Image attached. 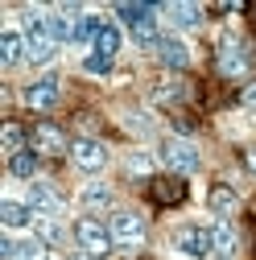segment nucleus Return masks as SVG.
Masks as SVG:
<instances>
[{
	"label": "nucleus",
	"mask_w": 256,
	"mask_h": 260,
	"mask_svg": "<svg viewBox=\"0 0 256 260\" xmlns=\"http://www.w3.org/2000/svg\"><path fill=\"white\" fill-rule=\"evenodd\" d=\"M157 199H162V203H178L182 199V186H162V190H157Z\"/></svg>",
	"instance_id": "cd10ccee"
},
{
	"label": "nucleus",
	"mask_w": 256,
	"mask_h": 260,
	"mask_svg": "<svg viewBox=\"0 0 256 260\" xmlns=\"http://www.w3.org/2000/svg\"><path fill=\"white\" fill-rule=\"evenodd\" d=\"M34 232H38L42 244H58V240H62V223H58L54 215H38V219H34Z\"/></svg>",
	"instance_id": "412c9836"
},
{
	"label": "nucleus",
	"mask_w": 256,
	"mask_h": 260,
	"mask_svg": "<svg viewBox=\"0 0 256 260\" xmlns=\"http://www.w3.org/2000/svg\"><path fill=\"white\" fill-rule=\"evenodd\" d=\"M67 260H87V256H67Z\"/></svg>",
	"instance_id": "7c9ffc66"
},
{
	"label": "nucleus",
	"mask_w": 256,
	"mask_h": 260,
	"mask_svg": "<svg viewBox=\"0 0 256 260\" xmlns=\"http://www.w3.org/2000/svg\"><path fill=\"white\" fill-rule=\"evenodd\" d=\"M75 240L83 244V252H91V256H108L112 252V227L108 223H100V219H79L75 223Z\"/></svg>",
	"instance_id": "f03ea898"
},
{
	"label": "nucleus",
	"mask_w": 256,
	"mask_h": 260,
	"mask_svg": "<svg viewBox=\"0 0 256 260\" xmlns=\"http://www.w3.org/2000/svg\"><path fill=\"white\" fill-rule=\"evenodd\" d=\"M244 108H252V112H256V83H252V87H244Z\"/></svg>",
	"instance_id": "c85d7f7f"
},
{
	"label": "nucleus",
	"mask_w": 256,
	"mask_h": 260,
	"mask_svg": "<svg viewBox=\"0 0 256 260\" xmlns=\"http://www.w3.org/2000/svg\"><path fill=\"white\" fill-rule=\"evenodd\" d=\"M29 211H42V215H58L62 211V194H58V186L54 182H29Z\"/></svg>",
	"instance_id": "0eeeda50"
},
{
	"label": "nucleus",
	"mask_w": 256,
	"mask_h": 260,
	"mask_svg": "<svg viewBox=\"0 0 256 260\" xmlns=\"http://www.w3.org/2000/svg\"><path fill=\"white\" fill-rule=\"evenodd\" d=\"M207 207H211L223 223H228V219L240 211V194H236L232 186H211V190H207Z\"/></svg>",
	"instance_id": "9d476101"
},
{
	"label": "nucleus",
	"mask_w": 256,
	"mask_h": 260,
	"mask_svg": "<svg viewBox=\"0 0 256 260\" xmlns=\"http://www.w3.org/2000/svg\"><path fill=\"white\" fill-rule=\"evenodd\" d=\"M34 145H38L42 157H54V153H67L71 149L67 137H62V128H54V124H38L34 128Z\"/></svg>",
	"instance_id": "9b49d317"
},
{
	"label": "nucleus",
	"mask_w": 256,
	"mask_h": 260,
	"mask_svg": "<svg viewBox=\"0 0 256 260\" xmlns=\"http://www.w3.org/2000/svg\"><path fill=\"white\" fill-rule=\"evenodd\" d=\"M0 141H5V157H13V153H21V149H25V137H21V128H17V124H5Z\"/></svg>",
	"instance_id": "393cba45"
},
{
	"label": "nucleus",
	"mask_w": 256,
	"mask_h": 260,
	"mask_svg": "<svg viewBox=\"0 0 256 260\" xmlns=\"http://www.w3.org/2000/svg\"><path fill=\"white\" fill-rule=\"evenodd\" d=\"M58 91H62V83H58V75H42V79H34L25 87V108H54L58 104Z\"/></svg>",
	"instance_id": "39448f33"
},
{
	"label": "nucleus",
	"mask_w": 256,
	"mask_h": 260,
	"mask_svg": "<svg viewBox=\"0 0 256 260\" xmlns=\"http://www.w3.org/2000/svg\"><path fill=\"white\" fill-rule=\"evenodd\" d=\"M116 17L133 29V34H137V29L157 25V9H153V5H116Z\"/></svg>",
	"instance_id": "ddd939ff"
},
{
	"label": "nucleus",
	"mask_w": 256,
	"mask_h": 260,
	"mask_svg": "<svg viewBox=\"0 0 256 260\" xmlns=\"http://www.w3.org/2000/svg\"><path fill=\"white\" fill-rule=\"evenodd\" d=\"M211 236H215V256L219 260H232L236 256V248H240V240H236V232H232V223H211Z\"/></svg>",
	"instance_id": "dca6fc26"
},
{
	"label": "nucleus",
	"mask_w": 256,
	"mask_h": 260,
	"mask_svg": "<svg viewBox=\"0 0 256 260\" xmlns=\"http://www.w3.org/2000/svg\"><path fill=\"white\" fill-rule=\"evenodd\" d=\"M0 54H5L9 67H17V62H29V38H21L17 29H5V34H0Z\"/></svg>",
	"instance_id": "2eb2a0df"
},
{
	"label": "nucleus",
	"mask_w": 256,
	"mask_h": 260,
	"mask_svg": "<svg viewBox=\"0 0 256 260\" xmlns=\"http://www.w3.org/2000/svg\"><path fill=\"white\" fill-rule=\"evenodd\" d=\"M166 13H170V21L182 29V34H190V29L203 25V9H199V5H170Z\"/></svg>",
	"instance_id": "f3484780"
},
{
	"label": "nucleus",
	"mask_w": 256,
	"mask_h": 260,
	"mask_svg": "<svg viewBox=\"0 0 256 260\" xmlns=\"http://www.w3.org/2000/svg\"><path fill=\"white\" fill-rule=\"evenodd\" d=\"M162 161H166L174 174H199V166H203L199 145L186 141V137H170V141H162Z\"/></svg>",
	"instance_id": "f257e3e1"
},
{
	"label": "nucleus",
	"mask_w": 256,
	"mask_h": 260,
	"mask_svg": "<svg viewBox=\"0 0 256 260\" xmlns=\"http://www.w3.org/2000/svg\"><path fill=\"white\" fill-rule=\"evenodd\" d=\"M219 71L223 75H244L248 71V54H244V46L232 34L223 38V46H219Z\"/></svg>",
	"instance_id": "1a4fd4ad"
},
{
	"label": "nucleus",
	"mask_w": 256,
	"mask_h": 260,
	"mask_svg": "<svg viewBox=\"0 0 256 260\" xmlns=\"http://www.w3.org/2000/svg\"><path fill=\"white\" fill-rule=\"evenodd\" d=\"M0 223H5L9 232L34 227V211H29V203H13V199H5V203H0Z\"/></svg>",
	"instance_id": "4468645a"
},
{
	"label": "nucleus",
	"mask_w": 256,
	"mask_h": 260,
	"mask_svg": "<svg viewBox=\"0 0 256 260\" xmlns=\"http://www.w3.org/2000/svg\"><path fill=\"white\" fill-rule=\"evenodd\" d=\"M108 227H112V240L124 244V248H133V244L145 240V223H141V215H133V211H116V215L108 219Z\"/></svg>",
	"instance_id": "20e7f679"
},
{
	"label": "nucleus",
	"mask_w": 256,
	"mask_h": 260,
	"mask_svg": "<svg viewBox=\"0 0 256 260\" xmlns=\"http://www.w3.org/2000/svg\"><path fill=\"white\" fill-rule=\"evenodd\" d=\"M120 42H124V38H120V29H116V25H104V29H100V38H95V54L116 58V54H120Z\"/></svg>",
	"instance_id": "6ab92c4d"
},
{
	"label": "nucleus",
	"mask_w": 256,
	"mask_h": 260,
	"mask_svg": "<svg viewBox=\"0 0 256 260\" xmlns=\"http://www.w3.org/2000/svg\"><path fill=\"white\" fill-rule=\"evenodd\" d=\"M248 166H252V174H256V153H248Z\"/></svg>",
	"instance_id": "c756f323"
},
{
	"label": "nucleus",
	"mask_w": 256,
	"mask_h": 260,
	"mask_svg": "<svg viewBox=\"0 0 256 260\" xmlns=\"http://www.w3.org/2000/svg\"><path fill=\"white\" fill-rule=\"evenodd\" d=\"M157 170V157L153 153H145V149H137L133 157H128V174H137V178H149Z\"/></svg>",
	"instance_id": "4be33fe9"
},
{
	"label": "nucleus",
	"mask_w": 256,
	"mask_h": 260,
	"mask_svg": "<svg viewBox=\"0 0 256 260\" xmlns=\"http://www.w3.org/2000/svg\"><path fill=\"white\" fill-rule=\"evenodd\" d=\"M38 170H42V153H38V149H21V153L9 157V174H13V178L38 182Z\"/></svg>",
	"instance_id": "f8f14e48"
},
{
	"label": "nucleus",
	"mask_w": 256,
	"mask_h": 260,
	"mask_svg": "<svg viewBox=\"0 0 256 260\" xmlns=\"http://www.w3.org/2000/svg\"><path fill=\"white\" fill-rule=\"evenodd\" d=\"M178 256H190V260H207L215 256V236H211V227H199V223H190L178 232Z\"/></svg>",
	"instance_id": "7ed1b4c3"
},
{
	"label": "nucleus",
	"mask_w": 256,
	"mask_h": 260,
	"mask_svg": "<svg viewBox=\"0 0 256 260\" xmlns=\"http://www.w3.org/2000/svg\"><path fill=\"white\" fill-rule=\"evenodd\" d=\"M83 71H87V75H108V71H112V58H104V54L91 50V54L83 58Z\"/></svg>",
	"instance_id": "bb28decb"
},
{
	"label": "nucleus",
	"mask_w": 256,
	"mask_h": 260,
	"mask_svg": "<svg viewBox=\"0 0 256 260\" xmlns=\"http://www.w3.org/2000/svg\"><path fill=\"white\" fill-rule=\"evenodd\" d=\"M54 54H58V42L54 38H29V62L46 67V62H54Z\"/></svg>",
	"instance_id": "aec40b11"
},
{
	"label": "nucleus",
	"mask_w": 256,
	"mask_h": 260,
	"mask_svg": "<svg viewBox=\"0 0 256 260\" xmlns=\"http://www.w3.org/2000/svg\"><path fill=\"white\" fill-rule=\"evenodd\" d=\"M9 260H42V240H17Z\"/></svg>",
	"instance_id": "a878e982"
},
{
	"label": "nucleus",
	"mask_w": 256,
	"mask_h": 260,
	"mask_svg": "<svg viewBox=\"0 0 256 260\" xmlns=\"http://www.w3.org/2000/svg\"><path fill=\"white\" fill-rule=\"evenodd\" d=\"M157 100L162 104H178V100H186V83H178V79H166V83H157Z\"/></svg>",
	"instance_id": "5701e85b"
},
{
	"label": "nucleus",
	"mask_w": 256,
	"mask_h": 260,
	"mask_svg": "<svg viewBox=\"0 0 256 260\" xmlns=\"http://www.w3.org/2000/svg\"><path fill=\"white\" fill-rule=\"evenodd\" d=\"M157 58H162V67H170V71H186V67H190V46H186V38L166 34L162 46H157Z\"/></svg>",
	"instance_id": "6e6552de"
},
{
	"label": "nucleus",
	"mask_w": 256,
	"mask_h": 260,
	"mask_svg": "<svg viewBox=\"0 0 256 260\" xmlns=\"http://www.w3.org/2000/svg\"><path fill=\"white\" fill-rule=\"evenodd\" d=\"M124 128H128V133H137V137H149L153 133V120L145 112H124Z\"/></svg>",
	"instance_id": "b1692460"
},
{
	"label": "nucleus",
	"mask_w": 256,
	"mask_h": 260,
	"mask_svg": "<svg viewBox=\"0 0 256 260\" xmlns=\"http://www.w3.org/2000/svg\"><path fill=\"white\" fill-rule=\"evenodd\" d=\"M79 203H83L87 211H104V207H112V190H108L104 182H91V186H83Z\"/></svg>",
	"instance_id": "a211bd4d"
},
{
	"label": "nucleus",
	"mask_w": 256,
	"mask_h": 260,
	"mask_svg": "<svg viewBox=\"0 0 256 260\" xmlns=\"http://www.w3.org/2000/svg\"><path fill=\"white\" fill-rule=\"evenodd\" d=\"M71 157H75V166H79V170H91V174L108 166V149H104L100 141H91V137L71 141Z\"/></svg>",
	"instance_id": "423d86ee"
}]
</instances>
